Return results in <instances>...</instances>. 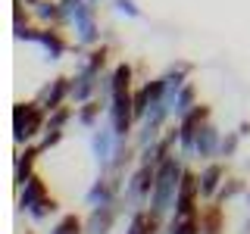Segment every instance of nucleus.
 Wrapping results in <instances>:
<instances>
[{
  "mask_svg": "<svg viewBox=\"0 0 250 234\" xmlns=\"http://www.w3.org/2000/svg\"><path fill=\"white\" fill-rule=\"evenodd\" d=\"M47 197V187H44V181L38 175H31L28 181H25V191H22V209H31V206H38V203H41Z\"/></svg>",
  "mask_w": 250,
  "mask_h": 234,
  "instance_id": "obj_3",
  "label": "nucleus"
},
{
  "mask_svg": "<svg viewBox=\"0 0 250 234\" xmlns=\"http://www.w3.org/2000/svg\"><path fill=\"white\" fill-rule=\"evenodd\" d=\"M234 144H238V137H229V140H222V153H231V150H234Z\"/></svg>",
  "mask_w": 250,
  "mask_h": 234,
  "instance_id": "obj_14",
  "label": "nucleus"
},
{
  "mask_svg": "<svg viewBox=\"0 0 250 234\" xmlns=\"http://www.w3.org/2000/svg\"><path fill=\"white\" fill-rule=\"evenodd\" d=\"M50 234H82V218H78V215H66Z\"/></svg>",
  "mask_w": 250,
  "mask_h": 234,
  "instance_id": "obj_10",
  "label": "nucleus"
},
{
  "mask_svg": "<svg viewBox=\"0 0 250 234\" xmlns=\"http://www.w3.org/2000/svg\"><path fill=\"white\" fill-rule=\"evenodd\" d=\"M216 140H219L216 128H213V125H203V128L197 131V137H194V150H197L200 156H209L216 150Z\"/></svg>",
  "mask_w": 250,
  "mask_h": 234,
  "instance_id": "obj_5",
  "label": "nucleus"
},
{
  "mask_svg": "<svg viewBox=\"0 0 250 234\" xmlns=\"http://www.w3.org/2000/svg\"><path fill=\"white\" fill-rule=\"evenodd\" d=\"M219 178H222V166H219V162H213V166L203 169V175H200V194H203V197H209V194L219 187Z\"/></svg>",
  "mask_w": 250,
  "mask_h": 234,
  "instance_id": "obj_8",
  "label": "nucleus"
},
{
  "mask_svg": "<svg viewBox=\"0 0 250 234\" xmlns=\"http://www.w3.org/2000/svg\"><path fill=\"white\" fill-rule=\"evenodd\" d=\"M97 113H100V103H88L82 109V116H78V119H82L84 125H94V119H97Z\"/></svg>",
  "mask_w": 250,
  "mask_h": 234,
  "instance_id": "obj_13",
  "label": "nucleus"
},
{
  "mask_svg": "<svg viewBox=\"0 0 250 234\" xmlns=\"http://www.w3.org/2000/svg\"><path fill=\"white\" fill-rule=\"evenodd\" d=\"M66 94H72V84H69V78H57V81H53V88L47 91V97H44V109H47V113L60 109Z\"/></svg>",
  "mask_w": 250,
  "mask_h": 234,
  "instance_id": "obj_4",
  "label": "nucleus"
},
{
  "mask_svg": "<svg viewBox=\"0 0 250 234\" xmlns=\"http://www.w3.org/2000/svg\"><path fill=\"white\" fill-rule=\"evenodd\" d=\"M38 153H41L38 147H28V150L19 156V166H16V184H25L28 178H31V166H35V156Z\"/></svg>",
  "mask_w": 250,
  "mask_h": 234,
  "instance_id": "obj_7",
  "label": "nucleus"
},
{
  "mask_svg": "<svg viewBox=\"0 0 250 234\" xmlns=\"http://www.w3.org/2000/svg\"><path fill=\"white\" fill-rule=\"evenodd\" d=\"M44 106H35V103H16V113H13V128H16V140H28L35 137L38 131L44 128Z\"/></svg>",
  "mask_w": 250,
  "mask_h": 234,
  "instance_id": "obj_1",
  "label": "nucleus"
},
{
  "mask_svg": "<svg viewBox=\"0 0 250 234\" xmlns=\"http://www.w3.org/2000/svg\"><path fill=\"white\" fill-rule=\"evenodd\" d=\"M209 119V109L207 106H194L191 113H185L182 125H178V140H182L185 147H194V137H197V131L203 128V122Z\"/></svg>",
  "mask_w": 250,
  "mask_h": 234,
  "instance_id": "obj_2",
  "label": "nucleus"
},
{
  "mask_svg": "<svg viewBox=\"0 0 250 234\" xmlns=\"http://www.w3.org/2000/svg\"><path fill=\"white\" fill-rule=\"evenodd\" d=\"M200 228H207V234L219 231V206H209V213L200 218Z\"/></svg>",
  "mask_w": 250,
  "mask_h": 234,
  "instance_id": "obj_11",
  "label": "nucleus"
},
{
  "mask_svg": "<svg viewBox=\"0 0 250 234\" xmlns=\"http://www.w3.org/2000/svg\"><path fill=\"white\" fill-rule=\"evenodd\" d=\"M113 218H116V209L109 206H97L94 209V218H91V234H106L109 231V225H113Z\"/></svg>",
  "mask_w": 250,
  "mask_h": 234,
  "instance_id": "obj_6",
  "label": "nucleus"
},
{
  "mask_svg": "<svg viewBox=\"0 0 250 234\" xmlns=\"http://www.w3.org/2000/svg\"><path fill=\"white\" fill-rule=\"evenodd\" d=\"M53 209H57V203H53L50 197H44L41 203H38V206H31V209H28V213H31V215H35V218H44L47 213H53Z\"/></svg>",
  "mask_w": 250,
  "mask_h": 234,
  "instance_id": "obj_12",
  "label": "nucleus"
},
{
  "mask_svg": "<svg viewBox=\"0 0 250 234\" xmlns=\"http://www.w3.org/2000/svg\"><path fill=\"white\" fill-rule=\"evenodd\" d=\"M116 91H131V69L125 66H116V72H113V84H109V94H116Z\"/></svg>",
  "mask_w": 250,
  "mask_h": 234,
  "instance_id": "obj_9",
  "label": "nucleus"
}]
</instances>
